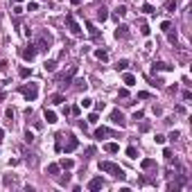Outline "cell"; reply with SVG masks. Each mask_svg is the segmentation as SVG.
<instances>
[{
	"mask_svg": "<svg viewBox=\"0 0 192 192\" xmlns=\"http://www.w3.org/2000/svg\"><path fill=\"white\" fill-rule=\"evenodd\" d=\"M18 75H21L23 79H27V77L32 75V70H30V68H21V70H18Z\"/></svg>",
	"mask_w": 192,
	"mask_h": 192,
	"instance_id": "4dcf8cb0",
	"label": "cell"
},
{
	"mask_svg": "<svg viewBox=\"0 0 192 192\" xmlns=\"http://www.w3.org/2000/svg\"><path fill=\"white\" fill-rule=\"evenodd\" d=\"M115 38H129V27L127 25H118L115 27Z\"/></svg>",
	"mask_w": 192,
	"mask_h": 192,
	"instance_id": "7c38bea8",
	"label": "cell"
},
{
	"mask_svg": "<svg viewBox=\"0 0 192 192\" xmlns=\"http://www.w3.org/2000/svg\"><path fill=\"white\" fill-rule=\"evenodd\" d=\"M36 9H38L36 2H27V12H36Z\"/></svg>",
	"mask_w": 192,
	"mask_h": 192,
	"instance_id": "60d3db41",
	"label": "cell"
},
{
	"mask_svg": "<svg viewBox=\"0 0 192 192\" xmlns=\"http://www.w3.org/2000/svg\"><path fill=\"white\" fill-rule=\"evenodd\" d=\"M91 156H95V147H88V149H86V158H91Z\"/></svg>",
	"mask_w": 192,
	"mask_h": 192,
	"instance_id": "ee69618b",
	"label": "cell"
},
{
	"mask_svg": "<svg viewBox=\"0 0 192 192\" xmlns=\"http://www.w3.org/2000/svg\"><path fill=\"white\" fill-rule=\"evenodd\" d=\"M59 165H61V167H63V170H70V167H72V165H75V163H72V160H70V158H63V160H61V163H59Z\"/></svg>",
	"mask_w": 192,
	"mask_h": 192,
	"instance_id": "83f0119b",
	"label": "cell"
},
{
	"mask_svg": "<svg viewBox=\"0 0 192 192\" xmlns=\"http://www.w3.org/2000/svg\"><path fill=\"white\" fill-rule=\"evenodd\" d=\"M138 97H140V100H149V93H147V91H140Z\"/></svg>",
	"mask_w": 192,
	"mask_h": 192,
	"instance_id": "b9f144b4",
	"label": "cell"
},
{
	"mask_svg": "<svg viewBox=\"0 0 192 192\" xmlns=\"http://www.w3.org/2000/svg\"><path fill=\"white\" fill-rule=\"evenodd\" d=\"M59 170H61L59 163H50V165H47V174H50V176H57V174H59Z\"/></svg>",
	"mask_w": 192,
	"mask_h": 192,
	"instance_id": "5bb4252c",
	"label": "cell"
},
{
	"mask_svg": "<svg viewBox=\"0 0 192 192\" xmlns=\"http://www.w3.org/2000/svg\"><path fill=\"white\" fill-rule=\"evenodd\" d=\"M115 68H118V70H127L129 68V61L127 59H120L118 63H115Z\"/></svg>",
	"mask_w": 192,
	"mask_h": 192,
	"instance_id": "484cf974",
	"label": "cell"
},
{
	"mask_svg": "<svg viewBox=\"0 0 192 192\" xmlns=\"http://www.w3.org/2000/svg\"><path fill=\"white\" fill-rule=\"evenodd\" d=\"M163 156L167 158V163H172V151H170V149H165V151H163Z\"/></svg>",
	"mask_w": 192,
	"mask_h": 192,
	"instance_id": "f6af8a7d",
	"label": "cell"
},
{
	"mask_svg": "<svg viewBox=\"0 0 192 192\" xmlns=\"http://www.w3.org/2000/svg\"><path fill=\"white\" fill-rule=\"evenodd\" d=\"M115 16H118V18L127 16V7H124V5H118V9H115Z\"/></svg>",
	"mask_w": 192,
	"mask_h": 192,
	"instance_id": "4316f807",
	"label": "cell"
},
{
	"mask_svg": "<svg viewBox=\"0 0 192 192\" xmlns=\"http://www.w3.org/2000/svg\"><path fill=\"white\" fill-rule=\"evenodd\" d=\"M77 147H79V140H77L75 136H68V142H66V147H61L66 154H70V151H75Z\"/></svg>",
	"mask_w": 192,
	"mask_h": 192,
	"instance_id": "52a82bcc",
	"label": "cell"
},
{
	"mask_svg": "<svg viewBox=\"0 0 192 192\" xmlns=\"http://www.w3.org/2000/svg\"><path fill=\"white\" fill-rule=\"evenodd\" d=\"M70 2H72V5L77 7V5H81V0H70Z\"/></svg>",
	"mask_w": 192,
	"mask_h": 192,
	"instance_id": "816d5d0a",
	"label": "cell"
},
{
	"mask_svg": "<svg viewBox=\"0 0 192 192\" xmlns=\"http://www.w3.org/2000/svg\"><path fill=\"white\" fill-rule=\"evenodd\" d=\"M43 68H45V72H54V70H57V61H54V59L45 61V63H43Z\"/></svg>",
	"mask_w": 192,
	"mask_h": 192,
	"instance_id": "2e32d148",
	"label": "cell"
},
{
	"mask_svg": "<svg viewBox=\"0 0 192 192\" xmlns=\"http://www.w3.org/2000/svg\"><path fill=\"white\" fill-rule=\"evenodd\" d=\"M18 91H21V95H25V100H30V102H34V100L38 97V84H34V81L23 84Z\"/></svg>",
	"mask_w": 192,
	"mask_h": 192,
	"instance_id": "7a4b0ae2",
	"label": "cell"
},
{
	"mask_svg": "<svg viewBox=\"0 0 192 192\" xmlns=\"http://www.w3.org/2000/svg\"><path fill=\"white\" fill-rule=\"evenodd\" d=\"M95 18H97V21H106V18H109V12H106V9H104V7H97V12H95Z\"/></svg>",
	"mask_w": 192,
	"mask_h": 192,
	"instance_id": "4fadbf2b",
	"label": "cell"
},
{
	"mask_svg": "<svg viewBox=\"0 0 192 192\" xmlns=\"http://www.w3.org/2000/svg\"><path fill=\"white\" fill-rule=\"evenodd\" d=\"M2 138H5V131H2V129H0V142H2Z\"/></svg>",
	"mask_w": 192,
	"mask_h": 192,
	"instance_id": "f5cc1de1",
	"label": "cell"
},
{
	"mask_svg": "<svg viewBox=\"0 0 192 192\" xmlns=\"http://www.w3.org/2000/svg\"><path fill=\"white\" fill-rule=\"evenodd\" d=\"M104 149H106L109 154H118V151H120V145H118V142H106Z\"/></svg>",
	"mask_w": 192,
	"mask_h": 192,
	"instance_id": "9a60e30c",
	"label": "cell"
},
{
	"mask_svg": "<svg viewBox=\"0 0 192 192\" xmlns=\"http://www.w3.org/2000/svg\"><path fill=\"white\" fill-rule=\"evenodd\" d=\"M66 25H68V30H70L72 36H81V27L77 25V21H75L72 14H66Z\"/></svg>",
	"mask_w": 192,
	"mask_h": 192,
	"instance_id": "277c9868",
	"label": "cell"
},
{
	"mask_svg": "<svg viewBox=\"0 0 192 192\" xmlns=\"http://www.w3.org/2000/svg\"><path fill=\"white\" fill-rule=\"evenodd\" d=\"M127 156H129V158H136V156H138V149H136V147H127Z\"/></svg>",
	"mask_w": 192,
	"mask_h": 192,
	"instance_id": "f546056e",
	"label": "cell"
},
{
	"mask_svg": "<svg viewBox=\"0 0 192 192\" xmlns=\"http://www.w3.org/2000/svg\"><path fill=\"white\" fill-rule=\"evenodd\" d=\"M86 30H88L91 38H95V41H100V30H97V27H95L91 21H86Z\"/></svg>",
	"mask_w": 192,
	"mask_h": 192,
	"instance_id": "8fae6325",
	"label": "cell"
},
{
	"mask_svg": "<svg viewBox=\"0 0 192 192\" xmlns=\"http://www.w3.org/2000/svg\"><path fill=\"white\" fill-rule=\"evenodd\" d=\"M5 115H7V120L12 122L14 120V109H5Z\"/></svg>",
	"mask_w": 192,
	"mask_h": 192,
	"instance_id": "8d00e7d4",
	"label": "cell"
},
{
	"mask_svg": "<svg viewBox=\"0 0 192 192\" xmlns=\"http://www.w3.org/2000/svg\"><path fill=\"white\" fill-rule=\"evenodd\" d=\"M25 142H34V133H32L30 129L25 131Z\"/></svg>",
	"mask_w": 192,
	"mask_h": 192,
	"instance_id": "1f68e13d",
	"label": "cell"
},
{
	"mask_svg": "<svg viewBox=\"0 0 192 192\" xmlns=\"http://www.w3.org/2000/svg\"><path fill=\"white\" fill-rule=\"evenodd\" d=\"M12 2H14V5H18V2H23V0H12Z\"/></svg>",
	"mask_w": 192,
	"mask_h": 192,
	"instance_id": "db71d44e",
	"label": "cell"
},
{
	"mask_svg": "<svg viewBox=\"0 0 192 192\" xmlns=\"http://www.w3.org/2000/svg\"><path fill=\"white\" fill-rule=\"evenodd\" d=\"M142 12H145V14H154V7L149 2H145V5H142Z\"/></svg>",
	"mask_w": 192,
	"mask_h": 192,
	"instance_id": "e575fe53",
	"label": "cell"
},
{
	"mask_svg": "<svg viewBox=\"0 0 192 192\" xmlns=\"http://www.w3.org/2000/svg\"><path fill=\"white\" fill-rule=\"evenodd\" d=\"M5 97H7V95H5V91H0V102H2Z\"/></svg>",
	"mask_w": 192,
	"mask_h": 192,
	"instance_id": "f907efd6",
	"label": "cell"
},
{
	"mask_svg": "<svg viewBox=\"0 0 192 192\" xmlns=\"http://www.w3.org/2000/svg\"><path fill=\"white\" fill-rule=\"evenodd\" d=\"M88 122H91V124H97V122H100V113H97V111L88 113Z\"/></svg>",
	"mask_w": 192,
	"mask_h": 192,
	"instance_id": "d4e9b609",
	"label": "cell"
},
{
	"mask_svg": "<svg viewBox=\"0 0 192 192\" xmlns=\"http://www.w3.org/2000/svg\"><path fill=\"white\" fill-rule=\"evenodd\" d=\"M111 122H113V124H118V127H127V120H124L122 111H118V109H113V111H111Z\"/></svg>",
	"mask_w": 192,
	"mask_h": 192,
	"instance_id": "8992f818",
	"label": "cell"
},
{
	"mask_svg": "<svg viewBox=\"0 0 192 192\" xmlns=\"http://www.w3.org/2000/svg\"><path fill=\"white\" fill-rule=\"evenodd\" d=\"M95 138H120V136L115 131L106 129V127H97V129H95Z\"/></svg>",
	"mask_w": 192,
	"mask_h": 192,
	"instance_id": "5b68a950",
	"label": "cell"
},
{
	"mask_svg": "<svg viewBox=\"0 0 192 192\" xmlns=\"http://www.w3.org/2000/svg\"><path fill=\"white\" fill-rule=\"evenodd\" d=\"M151 70L156 72V70H163V72H170V70H174V66H170V63H165V61H156L151 66Z\"/></svg>",
	"mask_w": 192,
	"mask_h": 192,
	"instance_id": "30bf717a",
	"label": "cell"
},
{
	"mask_svg": "<svg viewBox=\"0 0 192 192\" xmlns=\"http://www.w3.org/2000/svg\"><path fill=\"white\" fill-rule=\"evenodd\" d=\"M45 120H47V124H54V122H57V113L45 109Z\"/></svg>",
	"mask_w": 192,
	"mask_h": 192,
	"instance_id": "ffe728a7",
	"label": "cell"
},
{
	"mask_svg": "<svg viewBox=\"0 0 192 192\" xmlns=\"http://www.w3.org/2000/svg\"><path fill=\"white\" fill-rule=\"evenodd\" d=\"M118 95H120L122 100H127V97H129V91H127V88H120V93H118Z\"/></svg>",
	"mask_w": 192,
	"mask_h": 192,
	"instance_id": "ab89813d",
	"label": "cell"
},
{
	"mask_svg": "<svg viewBox=\"0 0 192 192\" xmlns=\"http://www.w3.org/2000/svg\"><path fill=\"white\" fill-rule=\"evenodd\" d=\"M72 84H75L77 91H86V86H88V84H86V79H75Z\"/></svg>",
	"mask_w": 192,
	"mask_h": 192,
	"instance_id": "cb8c5ba5",
	"label": "cell"
},
{
	"mask_svg": "<svg viewBox=\"0 0 192 192\" xmlns=\"http://www.w3.org/2000/svg\"><path fill=\"white\" fill-rule=\"evenodd\" d=\"M25 163L30 167H36V156H34V154H25Z\"/></svg>",
	"mask_w": 192,
	"mask_h": 192,
	"instance_id": "44dd1931",
	"label": "cell"
},
{
	"mask_svg": "<svg viewBox=\"0 0 192 192\" xmlns=\"http://www.w3.org/2000/svg\"><path fill=\"white\" fill-rule=\"evenodd\" d=\"M176 9V0H167V12H174Z\"/></svg>",
	"mask_w": 192,
	"mask_h": 192,
	"instance_id": "d590c367",
	"label": "cell"
},
{
	"mask_svg": "<svg viewBox=\"0 0 192 192\" xmlns=\"http://www.w3.org/2000/svg\"><path fill=\"white\" fill-rule=\"evenodd\" d=\"M100 170L106 172V174H111V176H115V179H124V176H127V174H124V170L120 165H115V163H111V160H102L100 163Z\"/></svg>",
	"mask_w": 192,
	"mask_h": 192,
	"instance_id": "6da1fadb",
	"label": "cell"
},
{
	"mask_svg": "<svg viewBox=\"0 0 192 192\" xmlns=\"http://www.w3.org/2000/svg\"><path fill=\"white\" fill-rule=\"evenodd\" d=\"M63 102H66V97H63L61 93H54L52 97H50V104H63Z\"/></svg>",
	"mask_w": 192,
	"mask_h": 192,
	"instance_id": "e0dca14e",
	"label": "cell"
},
{
	"mask_svg": "<svg viewBox=\"0 0 192 192\" xmlns=\"http://www.w3.org/2000/svg\"><path fill=\"white\" fill-rule=\"evenodd\" d=\"M79 111H81L79 106H72V109H70V113H72V115H79Z\"/></svg>",
	"mask_w": 192,
	"mask_h": 192,
	"instance_id": "681fc988",
	"label": "cell"
},
{
	"mask_svg": "<svg viewBox=\"0 0 192 192\" xmlns=\"http://www.w3.org/2000/svg\"><path fill=\"white\" fill-rule=\"evenodd\" d=\"M133 120H142V111H136V113H133Z\"/></svg>",
	"mask_w": 192,
	"mask_h": 192,
	"instance_id": "c3c4849f",
	"label": "cell"
},
{
	"mask_svg": "<svg viewBox=\"0 0 192 192\" xmlns=\"http://www.w3.org/2000/svg\"><path fill=\"white\" fill-rule=\"evenodd\" d=\"M95 57H97L100 61H109V52L106 50H95Z\"/></svg>",
	"mask_w": 192,
	"mask_h": 192,
	"instance_id": "603a6c76",
	"label": "cell"
},
{
	"mask_svg": "<svg viewBox=\"0 0 192 192\" xmlns=\"http://www.w3.org/2000/svg\"><path fill=\"white\" fill-rule=\"evenodd\" d=\"M170 27H172V25H170L167 21H163V23H160V30H165V32H167V30H170Z\"/></svg>",
	"mask_w": 192,
	"mask_h": 192,
	"instance_id": "bcb514c9",
	"label": "cell"
},
{
	"mask_svg": "<svg viewBox=\"0 0 192 192\" xmlns=\"http://www.w3.org/2000/svg\"><path fill=\"white\" fill-rule=\"evenodd\" d=\"M151 127H149V122H140V131H149Z\"/></svg>",
	"mask_w": 192,
	"mask_h": 192,
	"instance_id": "7bdbcfd3",
	"label": "cell"
},
{
	"mask_svg": "<svg viewBox=\"0 0 192 192\" xmlns=\"http://www.w3.org/2000/svg\"><path fill=\"white\" fill-rule=\"evenodd\" d=\"M122 81L127 84V86H133V84H136V77H133L131 72H124V77H122Z\"/></svg>",
	"mask_w": 192,
	"mask_h": 192,
	"instance_id": "ac0fdd59",
	"label": "cell"
},
{
	"mask_svg": "<svg viewBox=\"0 0 192 192\" xmlns=\"http://www.w3.org/2000/svg\"><path fill=\"white\" fill-rule=\"evenodd\" d=\"M140 32L145 34V36H149V32H151V30H149V27H147V23H140Z\"/></svg>",
	"mask_w": 192,
	"mask_h": 192,
	"instance_id": "d6a6232c",
	"label": "cell"
},
{
	"mask_svg": "<svg viewBox=\"0 0 192 192\" xmlns=\"http://www.w3.org/2000/svg\"><path fill=\"white\" fill-rule=\"evenodd\" d=\"M167 38H170V43H176V41H179V38H176V32H170V30H167Z\"/></svg>",
	"mask_w": 192,
	"mask_h": 192,
	"instance_id": "836d02e7",
	"label": "cell"
},
{
	"mask_svg": "<svg viewBox=\"0 0 192 192\" xmlns=\"http://www.w3.org/2000/svg\"><path fill=\"white\" fill-rule=\"evenodd\" d=\"M104 188V181H102V176H95V179H91L88 181V190L91 192H95V190H102Z\"/></svg>",
	"mask_w": 192,
	"mask_h": 192,
	"instance_id": "9c48e42d",
	"label": "cell"
},
{
	"mask_svg": "<svg viewBox=\"0 0 192 192\" xmlns=\"http://www.w3.org/2000/svg\"><path fill=\"white\" fill-rule=\"evenodd\" d=\"M154 140H156L158 145H163V142H165V136H158V133H156V138H154Z\"/></svg>",
	"mask_w": 192,
	"mask_h": 192,
	"instance_id": "7dc6e473",
	"label": "cell"
},
{
	"mask_svg": "<svg viewBox=\"0 0 192 192\" xmlns=\"http://www.w3.org/2000/svg\"><path fill=\"white\" fill-rule=\"evenodd\" d=\"M2 183H5V188H14V185H16V176H12V174H7V176H5V181H2Z\"/></svg>",
	"mask_w": 192,
	"mask_h": 192,
	"instance_id": "d6986e66",
	"label": "cell"
},
{
	"mask_svg": "<svg viewBox=\"0 0 192 192\" xmlns=\"http://www.w3.org/2000/svg\"><path fill=\"white\" fill-rule=\"evenodd\" d=\"M79 106H84V109H91V106H93V100H91V97H84V100L79 102Z\"/></svg>",
	"mask_w": 192,
	"mask_h": 192,
	"instance_id": "f1b7e54d",
	"label": "cell"
},
{
	"mask_svg": "<svg viewBox=\"0 0 192 192\" xmlns=\"http://www.w3.org/2000/svg\"><path fill=\"white\" fill-rule=\"evenodd\" d=\"M21 57H23L25 61H32L34 57H36V47H34V45H27L25 50H21Z\"/></svg>",
	"mask_w": 192,
	"mask_h": 192,
	"instance_id": "ba28073f",
	"label": "cell"
},
{
	"mask_svg": "<svg viewBox=\"0 0 192 192\" xmlns=\"http://www.w3.org/2000/svg\"><path fill=\"white\" fill-rule=\"evenodd\" d=\"M154 165H156V160H154V158H145V160L140 163L142 170H149V167H154Z\"/></svg>",
	"mask_w": 192,
	"mask_h": 192,
	"instance_id": "7402d4cb",
	"label": "cell"
},
{
	"mask_svg": "<svg viewBox=\"0 0 192 192\" xmlns=\"http://www.w3.org/2000/svg\"><path fill=\"white\" fill-rule=\"evenodd\" d=\"M68 181H70V174H66V176H61V179H59V185H68Z\"/></svg>",
	"mask_w": 192,
	"mask_h": 192,
	"instance_id": "74e56055",
	"label": "cell"
},
{
	"mask_svg": "<svg viewBox=\"0 0 192 192\" xmlns=\"http://www.w3.org/2000/svg\"><path fill=\"white\" fill-rule=\"evenodd\" d=\"M179 136H181V133H179V131H172V133H170V136H167V138H170L172 142H174V140H179Z\"/></svg>",
	"mask_w": 192,
	"mask_h": 192,
	"instance_id": "f35d334b",
	"label": "cell"
},
{
	"mask_svg": "<svg viewBox=\"0 0 192 192\" xmlns=\"http://www.w3.org/2000/svg\"><path fill=\"white\" fill-rule=\"evenodd\" d=\"M50 43H52V36L50 34H47V32H38V38H36L34 47H36V52H47Z\"/></svg>",
	"mask_w": 192,
	"mask_h": 192,
	"instance_id": "3957f363",
	"label": "cell"
}]
</instances>
